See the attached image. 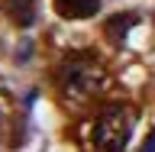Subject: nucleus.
<instances>
[{"label":"nucleus","instance_id":"8","mask_svg":"<svg viewBox=\"0 0 155 152\" xmlns=\"http://www.w3.org/2000/svg\"><path fill=\"white\" fill-rule=\"evenodd\" d=\"M0 87H3V84H0Z\"/></svg>","mask_w":155,"mask_h":152},{"label":"nucleus","instance_id":"3","mask_svg":"<svg viewBox=\"0 0 155 152\" xmlns=\"http://www.w3.org/2000/svg\"><path fill=\"white\" fill-rule=\"evenodd\" d=\"M52 7L61 19H91L100 10V0H52Z\"/></svg>","mask_w":155,"mask_h":152},{"label":"nucleus","instance_id":"6","mask_svg":"<svg viewBox=\"0 0 155 152\" xmlns=\"http://www.w3.org/2000/svg\"><path fill=\"white\" fill-rule=\"evenodd\" d=\"M139 152H155V130L149 133V139H145V146H142Z\"/></svg>","mask_w":155,"mask_h":152},{"label":"nucleus","instance_id":"7","mask_svg":"<svg viewBox=\"0 0 155 152\" xmlns=\"http://www.w3.org/2000/svg\"><path fill=\"white\" fill-rule=\"evenodd\" d=\"M3 133H7V120H3V113H0V139H3Z\"/></svg>","mask_w":155,"mask_h":152},{"label":"nucleus","instance_id":"5","mask_svg":"<svg viewBox=\"0 0 155 152\" xmlns=\"http://www.w3.org/2000/svg\"><path fill=\"white\" fill-rule=\"evenodd\" d=\"M3 10L19 29L36 23V0H3Z\"/></svg>","mask_w":155,"mask_h":152},{"label":"nucleus","instance_id":"4","mask_svg":"<svg viewBox=\"0 0 155 152\" xmlns=\"http://www.w3.org/2000/svg\"><path fill=\"white\" fill-rule=\"evenodd\" d=\"M139 23H142L139 13H113V16L104 23V32H107V39H110L113 46H123L126 36H129V29L139 26Z\"/></svg>","mask_w":155,"mask_h":152},{"label":"nucleus","instance_id":"2","mask_svg":"<svg viewBox=\"0 0 155 152\" xmlns=\"http://www.w3.org/2000/svg\"><path fill=\"white\" fill-rule=\"evenodd\" d=\"M133 126H136V110L129 104H107L94 123L91 139L100 152H123L133 139Z\"/></svg>","mask_w":155,"mask_h":152},{"label":"nucleus","instance_id":"1","mask_svg":"<svg viewBox=\"0 0 155 152\" xmlns=\"http://www.w3.org/2000/svg\"><path fill=\"white\" fill-rule=\"evenodd\" d=\"M55 84L68 104H84L107 87V71L87 55H68L55 71Z\"/></svg>","mask_w":155,"mask_h":152}]
</instances>
